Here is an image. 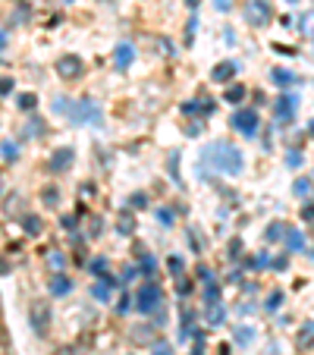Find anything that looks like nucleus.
<instances>
[{"mask_svg":"<svg viewBox=\"0 0 314 355\" xmlns=\"http://www.w3.org/2000/svg\"><path fill=\"white\" fill-rule=\"evenodd\" d=\"M132 60H135V48H132V44H119V48L113 51V63H116V69H129Z\"/></svg>","mask_w":314,"mask_h":355,"instance_id":"6e6552de","label":"nucleus"},{"mask_svg":"<svg viewBox=\"0 0 314 355\" xmlns=\"http://www.w3.org/2000/svg\"><path fill=\"white\" fill-rule=\"evenodd\" d=\"M44 204H57V189H53V186H50V189H44Z\"/></svg>","mask_w":314,"mask_h":355,"instance_id":"473e14b6","label":"nucleus"},{"mask_svg":"<svg viewBox=\"0 0 314 355\" xmlns=\"http://www.w3.org/2000/svg\"><path fill=\"white\" fill-rule=\"evenodd\" d=\"M154 355H173V346L170 343H154Z\"/></svg>","mask_w":314,"mask_h":355,"instance_id":"2f4dec72","label":"nucleus"},{"mask_svg":"<svg viewBox=\"0 0 314 355\" xmlns=\"http://www.w3.org/2000/svg\"><path fill=\"white\" fill-rule=\"evenodd\" d=\"M214 6H217V10H220V13H226V10H230V6H232V3H230V0H214Z\"/></svg>","mask_w":314,"mask_h":355,"instance_id":"79ce46f5","label":"nucleus"},{"mask_svg":"<svg viewBox=\"0 0 314 355\" xmlns=\"http://www.w3.org/2000/svg\"><path fill=\"white\" fill-rule=\"evenodd\" d=\"M286 249L289 252H302L305 249V236L298 230H286Z\"/></svg>","mask_w":314,"mask_h":355,"instance_id":"f8f14e48","label":"nucleus"},{"mask_svg":"<svg viewBox=\"0 0 314 355\" xmlns=\"http://www.w3.org/2000/svg\"><path fill=\"white\" fill-rule=\"evenodd\" d=\"M242 98H245V88H242V85H230V88H226V101H230V104H239Z\"/></svg>","mask_w":314,"mask_h":355,"instance_id":"aec40b11","label":"nucleus"},{"mask_svg":"<svg viewBox=\"0 0 314 355\" xmlns=\"http://www.w3.org/2000/svg\"><path fill=\"white\" fill-rule=\"evenodd\" d=\"M204 302H208V305L220 302V289H217V286H211V283H208V289H204Z\"/></svg>","mask_w":314,"mask_h":355,"instance_id":"cd10ccee","label":"nucleus"},{"mask_svg":"<svg viewBox=\"0 0 314 355\" xmlns=\"http://www.w3.org/2000/svg\"><path fill=\"white\" fill-rule=\"evenodd\" d=\"M280 236H286V233H283V223H270V226H267V233H264L267 242H277Z\"/></svg>","mask_w":314,"mask_h":355,"instance_id":"4be33fe9","label":"nucleus"},{"mask_svg":"<svg viewBox=\"0 0 314 355\" xmlns=\"http://www.w3.org/2000/svg\"><path fill=\"white\" fill-rule=\"evenodd\" d=\"M308 189H311V179H296V186H292V192H296V195H305Z\"/></svg>","mask_w":314,"mask_h":355,"instance_id":"c756f323","label":"nucleus"},{"mask_svg":"<svg viewBox=\"0 0 314 355\" xmlns=\"http://www.w3.org/2000/svg\"><path fill=\"white\" fill-rule=\"evenodd\" d=\"M41 126H44L41 119H32V123L25 126V135H35V132H38V135H41Z\"/></svg>","mask_w":314,"mask_h":355,"instance_id":"7c9ffc66","label":"nucleus"},{"mask_svg":"<svg viewBox=\"0 0 314 355\" xmlns=\"http://www.w3.org/2000/svg\"><path fill=\"white\" fill-rule=\"evenodd\" d=\"M314 339V321H308V324L302 327V333H298V349H308Z\"/></svg>","mask_w":314,"mask_h":355,"instance_id":"f3484780","label":"nucleus"},{"mask_svg":"<svg viewBox=\"0 0 314 355\" xmlns=\"http://www.w3.org/2000/svg\"><path fill=\"white\" fill-rule=\"evenodd\" d=\"M69 164H72V148H60L50 160V170H63V167H69Z\"/></svg>","mask_w":314,"mask_h":355,"instance_id":"9b49d317","label":"nucleus"},{"mask_svg":"<svg viewBox=\"0 0 314 355\" xmlns=\"http://www.w3.org/2000/svg\"><path fill=\"white\" fill-rule=\"evenodd\" d=\"M170 270L173 273H182V258H170Z\"/></svg>","mask_w":314,"mask_h":355,"instance_id":"e433bc0d","label":"nucleus"},{"mask_svg":"<svg viewBox=\"0 0 314 355\" xmlns=\"http://www.w3.org/2000/svg\"><path fill=\"white\" fill-rule=\"evenodd\" d=\"M201 164L204 167H214V170H220V173H226V176H239V173H242V167H245V160H242V151H239L236 145L214 142V145L204 148Z\"/></svg>","mask_w":314,"mask_h":355,"instance_id":"f257e3e1","label":"nucleus"},{"mask_svg":"<svg viewBox=\"0 0 314 355\" xmlns=\"http://www.w3.org/2000/svg\"><path fill=\"white\" fill-rule=\"evenodd\" d=\"M10 91H13V82H10V79H3V82H0V95H10Z\"/></svg>","mask_w":314,"mask_h":355,"instance_id":"a19ab883","label":"nucleus"},{"mask_svg":"<svg viewBox=\"0 0 314 355\" xmlns=\"http://www.w3.org/2000/svg\"><path fill=\"white\" fill-rule=\"evenodd\" d=\"M48 264L53 267V270H63V264H66V258H63V254H60L57 249H50V252H48Z\"/></svg>","mask_w":314,"mask_h":355,"instance_id":"412c9836","label":"nucleus"},{"mask_svg":"<svg viewBox=\"0 0 314 355\" xmlns=\"http://www.w3.org/2000/svg\"><path fill=\"white\" fill-rule=\"evenodd\" d=\"M232 339H236L239 346H251V343H255V327H236Z\"/></svg>","mask_w":314,"mask_h":355,"instance_id":"ddd939ff","label":"nucleus"},{"mask_svg":"<svg viewBox=\"0 0 314 355\" xmlns=\"http://www.w3.org/2000/svg\"><path fill=\"white\" fill-rule=\"evenodd\" d=\"M232 129L251 138V135L258 132V113L251 110V107H242V110H236V113H232Z\"/></svg>","mask_w":314,"mask_h":355,"instance_id":"39448f33","label":"nucleus"},{"mask_svg":"<svg viewBox=\"0 0 314 355\" xmlns=\"http://www.w3.org/2000/svg\"><path fill=\"white\" fill-rule=\"evenodd\" d=\"M82 69H85V63H82V57H76V53H66V57L57 60V72L63 79H79Z\"/></svg>","mask_w":314,"mask_h":355,"instance_id":"423d86ee","label":"nucleus"},{"mask_svg":"<svg viewBox=\"0 0 314 355\" xmlns=\"http://www.w3.org/2000/svg\"><path fill=\"white\" fill-rule=\"evenodd\" d=\"M3 44H6V32L0 29V48H3Z\"/></svg>","mask_w":314,"mask_h":355,"instance_id":"49530a36","label":"nucleus"},{"mask_svg":"<svg viewBox=\"0 0 314 355\" xmlns=\"http://www.w3.org/2000/svg\"><path fill=\"white\" fill-rule=\"evenodd\" d=\"M267 264H270V258H267V252H264V254H258V258H255V267H267Z\"/></svg>","mask_w":314,"mask_h":355,"instance_id":"ea45409f","label":"nucleus"},{"mask_svg":"<svg viewBox=\"0 0 314 355\" xmlns=\"http://www.w3.org/2000/svg\"><path fill=\"white\" fill-rule=\"evenodd\" d=\"M280 305H283V292H270L267 296V311H277Z\"/></svg>","mask_w":314,"mask_h":355,"instance_id":"a878e982","label":"nucleus"},{"mask_svg":"<svg viewBox=\"0 0 314 355\" xmlns=\"http://www.w3.org/2000/svg\"><path fill=\"white\" fill-rule=\"evenodd\" d=\"M50 289H53V296H66V292L72 289V283H69V280L63 277V273H57V277L50 280Z\"/></svg>","mask_w":314,"mask_h":355,"instance_id":"dca6fc26","label":"nucleus"},{"mask_svg":"<svg viewBox=\"0 0 314 355\" xmlns=\"http://www.w3.org/2000/svg\"><path fill=\"white\" fill-rule=\"evenodd\" d=\"M0 355H13L10 352V343H6V333L0 330Z\"/></svg>","mask_w":314,"mask_h":355,"instance_id":"72a5a7b5","label":"nucleus"},{"mask_svg":"<svg viewBox=\"0 0 314 355\" xmlns=\"http://www.w3.org/2000/svg\"><path fill=\"white\" fill-rule=\"evenodd\" d=\"M123 280H126V283H129V280H135V264H129V267L123 270Z\"/></svg>","mask_w":314,"mask_h":355,"instance_id":"4c0bfd02","label":"nucleus"},{"mask_svg":"<svg viewBox=\"0 0 314 355\" xmlns=\"http://www.w3.org/2000/svg\"><path fill=\"white\" fill-rule=\"evenodd\" d=\"M296 110H298V98L296 95H283V98H280V101H277V117L280 119H286V117H296Z\"/></svg>","mask_w":314,"mask_h":355,"instance_id":"9d476101","label":"nucleus"},{"mask_svg":"<svg viewBox=\"0 0 314 355\" xmlns=\"http://www.w3.org/2000/svg\"><path fill=\"white\" fill-rule=\"evenodd\" d=\"M273 82H277L280 88H289V85H296V72H289V69H273Z\"/></svg>","mask_w":314,"mask_h":355,"instance_id":"2eb2a0df","label":"nucleus"},{"mask_svg":"<svg viewBox=\"0 0 314 355\" xmlns=\"http://www.w3.org/2000/svg\"><path fill=\"white\" fill-rule=\"evenodd\" d=\"M157 220H160V223H164V226H173V220H176V214H173V207H160V211H157Z\"/></svg>","mask_w":314,"mask_h":355,"instance_id":"b1692460","label":"nucleus"},{"mask_svg":"<svg viewBox=\"0 0 314 355\" xmlns=\"http://www.w3.org/2000/svg\"><path fill=\"white\" fill-rule=\"evenodd\" d=\"M148 202H145V195H132V207H145Z\"/></svg>","mask_w":314,"mask_h":355,"instance_id":"c03bdc74","label":"nucleus"},{"mask_svg":"<svg viewBox=\"0 0 314 355\" xmlns=\"http://www.w3.org/2000/svg\"><path fill=\"white\" fill-rule=\"evenodd\" d=\"M192 355H201V349H195V352H192Z\"/></svg>","mask_w":314,"mask_h":355,"instance_id":"09e8293b","label":"nucleus"},{"mask_svg":"<svg viewBox=\"0 0 314 355\" xmlns=\"http://www.w3.org/2000/svg\"><path fill=\"white\" fill-rule=\"evenodd\" d=\"M286 164L289 167H302V154H286Z\"/></svg>","mask_w":314,"mask_h":355,"instance_id":"c9c22d12","label":"nucleus"},{"mask_svg":"<svg viewBox=\"0 0 314 355\" xmlns=\"http://www.w3.org/2000/svg\"><path fill=\"white\" fill-rule=\"evenodd\" d=\"M119 233H132V220H129V217L119 220Z\"/></svg>","mask_w":314,"mask_h":355,"instance_id":"58836bf2","label":"nucleus"},{"mask_svg":"<svg viewBox=\"0 0 314 355\" xmlns=\"http://www.w3.org/2000/svg\"><path fill=\"white\" fill-rule=\"evenodd\" d=\"M129 308H132V299H129V296H123V302L116 305V311H119V314H126V311H129Z\"/></svg>","mask_w":314,"mask_h":355,"instance_id":"f704fd0d","label":"nucleus"},{"mask_svg":"<svg viewBox=\"0 0 314 355\" xmlns=\"http://www.w3.org/2000/svg\"><path fill=\"white\" fill-rule=\"evenodd\" d=\"M132 302H135L138 311L151 314V311H157V308H160V302H164V292H160V286H157V283H142Z\"/></svg>","mask_w":314,"mask_h":355,"instance_id":"7ed1b4c3","label":"nucleus"},{"mask_svg":"<svg viewBox=\"0 0 314 355\" xmlns=\"http://www.w3.org/2000/svg\"><path fill=\"white\" fill-rule=\"evenodd\" d=\"M91 296H95L98 302H110V286H107L104 280H101V283H95V286H91Z\"/></svg>","mask_w":314,"mask_h":355,"instance_id":"a211bd4d","label":"nucleus"},{"mask_svg":"<svg viewBox=\"0 0 314 355\" xmlns=\"http://www.w3.org/2000/svg\"><path fill=\"white\" fill-rule=\"evenodd\" d=\"M302 217H305V220H311V217H314V204H308V207H305V211H302Z\"/></svg>","mask_w":314,"mask_h":355,"instance_id":"a18cd8bd","label":"nucleus"},{"mask_svg":"<svg viewBox=\"0 0 314 355\" xmlns=\"http://www.w3.org/2000/svg\"><path fill=\"white\" fill-rule=\"evenodd\" d=\"M0 157H3V160H16L19 157V145L16 142H3V145H0Z\"/></svg>","mask_w":314,"mask_h":355,"instance_id":"6ab92c4d","label":"nucleus"},{"mask_svg":"<svg viewBox=\"0 0 314 355\" xmlns=\"http://www.w3.org/2000/svg\"><path fill=\"white\" fill-rule=\"evenodd\" d=\"M286 3H296V0H286Z\"/></svg>","mask_w":314,"mask_h":355,"instance_id":"8fccbe9b","label":"nucleus"},{"mask_svg":"<svg viewBox=\"0 0 314 355\" xmlns=\"http://www.w3.org/2000/svg\"><path fill=\"white\" fill-rule=\"evenodd\" d=\"M104 267H107V258H95V261H91V264H88V273H95V277H101V273H104Z\"/></svg>","mask_w":314,"mask_h":355,"instance_id":"393cba45","label":"nucleus"},{"mask_svg":"<svg viewBox=\"0 0 314 355\" xmlns=\"http://www.w3.org/2000/svg\"><path fill=\"white\" fill-rule=\"evenodd\" d=\"M236 72H239V63H232V60H223V63L214 66L211 76H214V82H230V79L236 76Z\"/></svg>","mask_w":314,"mask_h":355,"instance_id":"1a4fd4ad","label":"nucleus"},{"mask_svg":"<svg viewBox=\"0 0 314 355\" xmlns=\"http://www.w3.org/2000/svg\"><path fill=\"white\" fill-rule=\"evenodd\" d=\"M245 22L248 25H255V29H264L267 22H270V3H267V0H248V3H245Z\"/></svg>","mask_w":314,"mask_h":355,"instance_id":"20e7f679","label":"nucleus"},{"mask_svg":"<svg viewBox=\"0 0 314 355\" xmlns=\"http://www.w3.org/2000/svg\"><path fill=\"white\" fill-rule=\"evenodd\" d=\"M223 318H226V311H223V305H220V302L208 305V324L211 327H220V324H223Z\"/></svg>","mask_w":314,"mask_h":355,"instance_id":"4468645a","label":"nucleus"},{"mask_svg":"<svg viewBox=\"0 0 314 355\" xmlns=\"http://www.w3.org/2000/svg\"><path fill=\"white\" fill-rule=\"evenodd\" d=\"M142 267H145V273H148V277H151V273L157 270V261L151 258V254H145V252H142Z\"/></svg>","mask_w":314,"mask_h":355,"instance_id":"bb28decb","label":"nucleus"},{"mask_svg":"<svg viewBox=\"0 0 314 355\" xmlns=\"http://www.w3.org/2000/svg\"><path fill=\"white\" fill-rule=\"evenodd\" d=\"M198 277H201V280H204V283H211V270H208V267H204V264H201V267H198Z\"/></svg>","mask_w":314,"mask_h":355,"instance_id":"37998d69","label":"nucleus"},{"mask_svg":"<svg viewBox=\"0 0 314 355\" xmlns=\"http://www.w3.org/2000/svg\"><path fill=\"white\" fill-rule=\"evenodd\" d=\"M32 324H35V330L41 337L50 330V305L48 302H35V308H32Z\"/></svg>","mask_w":314,"mask_h":355,"instance_id":"0eeeda50","label":"nucleus"},{"mask_svg":"<svg viewBox=\"0 0 314 355\" xmlns=\"http://www.w3.org/2000/svg\"><path fill=\"white\" fill-rule=\"evenodd\" d=\"M53 113L66 117L69 123H76V126H85V123L104 126V113H101V107L91 101V98L76 101V104H69V98H57V101H53Z\"/></svg>","mask_w":314,"mask_h":355,"instance_id":"f03ea898","label":"nucleus"},{"mask_svg":"<svg viewBox=\"0 0 314 355\" xmlns=\"http://www.w3.org/2000/svg\"><path fill=\"white\" fill-rule=\"evenodd\" d=\"M35 104H38L35 95H19V107H22V110H32Z\"/></svg>","mask_w":314,"mask_h":355,"instance_id":"c85d7f7f","label":"nucleus"},{"mask_svg":"<svg viewBox=\"0 0 314 355\" xmlns=\"http://www.w3.org/2000/svg\"><path fill=\"white\" fill-rule=\"evenodd\" d=\"M311 135H314V119H311Z\"/></svg>","mask_w":314,"mask_h":355,"instance_id":"de8ad7c7","label":"nucleus"},{"mask_svg":"<svg viewBox=\"0 0 314 355\" xmlns=\"http://www.w3.org/2000/svg\"><path fill=\"white\" fill-rule=\"evenodd\" d=\"M44 230L41 217H25V233H32V236H38V233Z\"/></svg>","mask_w":314,"mask_h":355,"instance_id":"5701e85b","label":"nucleus"}]
</instances>
